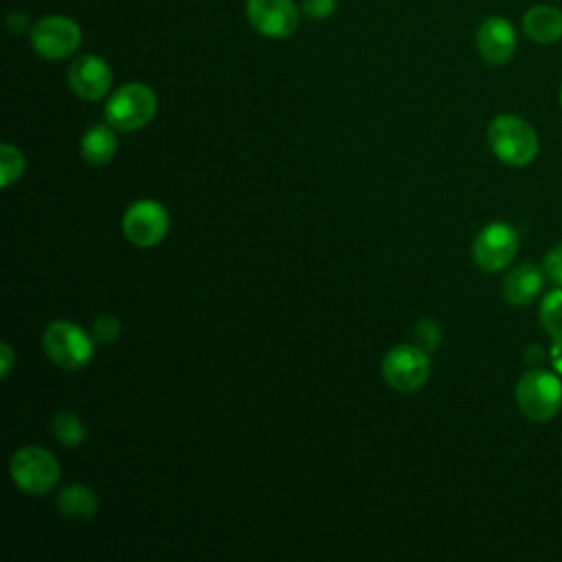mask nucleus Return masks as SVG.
<instances>
[{
  "instance_id": "obj_2",
  "label": "nucleus",
  "mask_w": 562,
  "mask_h": 562,
  "mask_svg": "<svg viewBox=\"0 0 562 562\" xmlns=\"http://www.w3.org/2000/svg\"><path fill=\"white\" fill-rule=\"evenodd\" d=\"M516 404L531 422H549L562 408V380L540 367L527 369L516 384Z\"/></svg>"
},
{
  "instance_id": "obj_7",
  "label": "nucleus",
  "mask_w": 562,
  "mask_h": 562,
  "mask_svg": "<svg viewBox=\"0 0 562 562\" xmlns=\"http://www.w3.org/2000/svg\"><path fill=\"white\" fill-rule=\"evenodd\" d=\"M123 235L138 248H151L169 233V213L158 200H136L127 206L121 220Z\"/></svg>"
},
{
  "instance_id": "obj_23",
  "label": "nucleus",
  "mask_w": 562,
  "mask_h": 562,
  "mask_svg": "<svg viewBox=\"0 0 562 562\" xmlns=\"http://www.w3.org/2000/svg\"><path fill=\"white\" fill-rule=\"evenodd\" d=\"M303 11L305 15L314 20H323L336 11V0H303Z\"/></svg>"
},
{
  "instance_id": "obj_13",
  "label": "nucleus",
  "mask_w": 562,
  "mask_h": 562,
  "mask_svg": "<svg viewBox=\"0 0 562 562\" xmlns=\"http://www.w3.org/2000/svg\"><path fill=\"white\" fill-rule=\"evenodd\" d=\"M522 31L536 44H553L562 40V9L553 4H533L522 15Z\"/></svg>"
},
{
  "instance_id": "obj_4",
  "label": "nucleus",
  "mask_w": 562,
  "mask_h": 562,
  "mask_svg": "<svg viewBox=\"0 0 562 562\" xmlns=\"http://www.w3.org/2000/svg\"><path fill=\"white\" fill-rule=\"evenodd\" d=\"M11 481L18 490L29 496H42L50 492L59 481V463L57 459L40 446L20 448L9 463Z\"/></svg>"
},
{
  "instance_id": "obj_9",
  "label": "nucleus",
  "mask_w": 562,
  "mask_h": 562,
  "mask_svg": "<svg viewBox=\"0 0 562 562\" xmlns=\"http://www.w3.org/2000/svg\"><path fill=\"white\" fill-rule=\"evenodd\" d=\"M81 29L66 15H46L31 29V46L46 59H64L79 48Z\"/></svg>"
},
{
  "instance_id": "obj_16",
  "label": "nucleus",
  "mask_w": 562,
  "mask_h": 562,
  "mask_svg": "<svg viewBox=\"0 0 562 562\" xmlns=\"http://www.w3.org/2000/svg\"><path fill=\"white\" fill-rule=\"evenodd\" d=\"M116 154V136L112 125H92L81 136V156L90 165H108Z\"/></svg>"
},
{
  "instance_id": "obj_20",
  "label": "nucleus",
  "mask_w": 562,
  "mask_h": 562,
  "mask_svg": "<svg viewBox=\"0 0 562 562\" xmlns=\"http://www.w3.org/2000/svg\"><path fill=\"white\" fill-rule=\"evenodd\" d=\"M121 336V321L112 314H101L94 323H92V338L97 342H114Z\"/></svg>"
},
{
  "instance_id": "obj_5",
  "label": "nucleus",
  "mask_w": 562,
  "mask_h": 562,
  "mask_svg": "<svg viewBox=\"0 0 562 562\" xmlns=\"http://www.w3.org/2000/svg\"><path fill=\"white\" fill-rule=\"evenodd\" d=\"M42 342L48 360L66 371H77L86 367L92 358V338L86 334L83 327L70 321L48 323Z\"/></svg>"
},
{
  "instance_id": "obj_22",
  "label": "nucleus",
  "mask_w": 562,
  "mask_h": 562,
  "mask_svg": "<svg viewBox=\"0 0 562 562\" xmlns=\"http://www.w3.org/2000/svg\"><path fill=\"white\" fill-rule=\"evenodd\" d=\"M542 266H544V274H547L558 288H562V244L553 246V248L544 255Z\"/></svg>"
},
{
  "instance_id": "obj_3",
  "label": "nucleus",
  "mask_w": 562,
  "mask_h": 562,
  "mask_svg": "<svg viewBox=\"0 0 562 562\" xmlns=\"http://www.w3.org/2000/svg\"><path fill=\"white\" fill-rule=\"evenodd\" d=\"M158 99L145 83L121 86L105 103V123L121 132H134L145 127L156 114Z\"/></svg>"
},
{
  "instance_id": "obj_15",
  "label": "nucleus",
  "mask_w": 562,
  "mask_h": 562,
  "mask_svg": "<svg viewBox=\"0 0 562 562\" xmlns=\"http://www.w3.org/2000/svg\"><path fill=\"white\" fill-rule=\"evenodd\" d=\"M57 509L61 516L72 518V520H86L92 518L99 509V501L94 492L88 485L81 483H70L57 494Z\"/></svg>"
},
{
  "instance_id": "obj_1",
  "label": "nucleus",
  "mask_w": 562,
  "mask_h": 562,
  "mask_svg": "<svg viewBox=\"0 0 562 562\" xmlns=\"http://www.w3.org/2000/svg\"><path fill=\"white\" fill-rule=\"evenodd\" d=\"M487 143L494 156L509 167H525L538 154L536 130L516 114H498L487 125Z\"/></svg>"
},
{
  "instance_id": "obj_26",
  "label": "nucleus",
  "mask_w": 562,
  "mask_h": 562,
  "mask_svg": "<svg viewBox=\"0 0 562 562\" xmlns=\"http://www.w3.org/2000/svg\"><path fill=\"white\" fill-rule=\"evenodd\" d=\"M549 358H551V364L558 373H562V338H553V345L549 349Z\"/></svg>"
},
{
  "instance_id": "obj_25",
  "label": "nucleus",
  "mask_w": 562,
  "mask_h": 562,
  "mask_svg": "<svg viewBox=\"0 0 562 562\" xmlns=\"http://www.w3.org/2000/svg\"><path fill=\"white\" fill-rule=\"evenodd\" d=\"M7 26H9L11 33H22L29 26V15L26 13H11L9 20H7Z\"/></svg>"
},
{
  "instance_id": "obj_17",
  "label": "nucleus",
  "mask_w": 562,
  "mask_h": 562,
  "mask_svg": "<svg viewBox=\"0 0 562 562\" xmlns=\"http://www.w3.org/2000/svg\"><path fill=\"white\" fill-rule=\"evenodd\" d=\"M50 430L57 437V441L61 446H68V448L79 446L83 441V437H86V428H83L81 419L75 413H70V411L55 413L53 419H50Z\"/></svg>"
},
{
  "instance_id": "obj_19",
  "label": "nucleus",
  "mask_w": 562,
  "mask_h": 562,
  "mask_svg": "<svg viewBox=\"0 0 562 562\" xmlns=\"http://www.w3.org/2000/svg\"><path fill=\"white\" fill-rule=\"evenodd\" d=\"M22 171H24L22 151L11 143H2L0 145V184L4 189L11 187L15 180H20Z\"/></svg>"
},
{
  "instance_id": "obj_8",
  "label": "nucleus",
  "mask_w": 562,
  "mask_h": 562,
  "mask_svg": "<svg viewBox=\"0 0 562 562\" xmlns=\"http://www.w3.org/2000/svg\"><path fill=\"white\" fill-rule=\"evenodd\" d=\"M520 237L507 222H490L472 241V259L485 272H498L509 266L518 252Z\"/></svg>"
},
{
  "instance_id": "obj_11",
  "label": "nucleus",
  "mask_w": 562,
  "mask_h": 562,
  "mask_svg": "<svg viewBox=\"0 0 562 562\" xmlns=\"http://www.w3.org/2000/svg\"><path fill=\"white\" fill-rule=\"evenodd\" d=\"M68 86L77 97L99 101L112 88V70L99 55H81L68 68Z\"/></svg>"
},
{
  "instance_id": "obj_14",
  "label": "nucleus",
  "mask_w": 562,
  "mask_h": 562,
  "mask_svg": "<svg viewBox=\"0 0 562 562\" xmlns=\"http://www.w3.org/2000/svg\"><path fill=\"white\" fill-rule=\"evenodd\" d=\"M544 285V272L533 263L512 268L503 281V296L509 305H529Z\"/></svg>"
},
{
  "instance_id": "obj_12",
  "label": "nucleus",
  "mask_w": 562,
  "mask_h": 562,
  "mask_svg": "<svg viewBox=\"0 0 562 562\" xmlns=\"http://www.w3.org/2000/svg\"><path fill=\"white\" fill-rule=\"evenodd\" d=\"M476 48L485 64L503 66L514 57L516 31L503 15H490L476 31Z\"/></svg>"
},
{
  "instance_id": "obj_18",
  "label": "nucleus",
  "mask_w": 562,
  "mask_h": 562,
  "mask_svg": "<svg viewBox=\"0 0 562 562\" xmlns=\"http://www.w3.org/2000/svg\"><path fill=\"white\" fill-rule=\"evenodd\" d=\"M540 323L551 338H562V288L551 290L540 301Z\"/></svg>"
},
{
  "instance_id": "obj_6",
  "label": "nucleus",
  "mask_w": 562,
  "mask_h": 562,
  "mask_svg": "<svg viewBox=\"0 0 562 562\" xmlns=\"http://www.w3.org/2000/svg\"><path fill=\"white\" fill-rule=\"evenodd\" d=\"M430 375V358L417 345H395L382 358V378L395 391H417Z\"/></svg>"
},
{
  "instance_id": "obj_27",
  "label": "nucleus",
  "mask_w": 562,
  "mask_h": 562,
  "mask_svg": "<svg viewBox=\"0 0 562 562\" xmlns=\"http://www.w3.org/2000/svg\"><path fill=\"white\" fill-rule=\"evenodd\" d=\"M558 97H560V105H562V86H560V94Z\"/></svg>"
},
{
  "instance_id": "obj_10",
  "label": "nucleus",
  "mask_w": 562,
  "mask_h": 562,
  "mask_svg": "<svg viewBox=\"0 0 562 562\" xmlns=\"http://www.w3.org/2000/svg\"><path fill=\"white\" fill-rule=\"evenodd\" d=\"M246 15L257 33L272 40L288 37L299 26V9L292 0H246Z\"/></svg>"
},
{
  "instance_id": "obj_21",
  "label": "nucleus",
  "mask_w": 562,
  "mask_h": 562,
  "mask_svg": "<svg viewBox=\"0 0 562 562\" xmlns=\"http://www.w3.org/2000/svg\"><path fill=\"white\" fill-rule=\"evenodd\" d=\"M415 340H417V347H422L424 351H435L439 340H441V331H439L437 323L430 321V318L417 323L415 325Z\"/></svg>"
},
{
  "instance_id": "obj_24",
  "label": "nucleus",
  "mask_w": 562,
  "mask_h": 562,
  "mask_svg": "<svg viewBox=\"0 0 562 562\" xmlns=\"http://www.w3.org/2000/svg\"><path fill=\"white\" fill-rule=\"evenodd\" d=\"M0 360H2V364H0V375L7 378V375L11 373L13 360H15V353H13V349H11L9 342H2V345H0Z\"/></svg>"
}]
</instances>
